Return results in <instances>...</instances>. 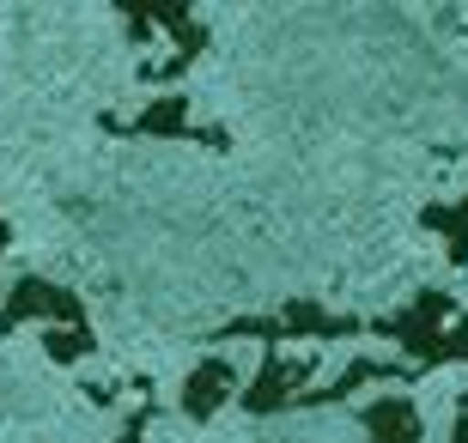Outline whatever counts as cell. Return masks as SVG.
Listing matches in <instances>:
<instances>
[{
    "instance_id": "13",
    "label": "cell",
    "mask_w": 468,
    "mask_h": 443,
    "mask_svg": "<svg viewBox=\"0 0 468 443\" xmlns=\"http://www.w3.org/2000/svg\"><path fill=\"white\" fill-rule=\"evenodd\" d=\"M6 237H13V231H6V213H0V256H6Z\"/></svg>"
},
{
    "instance_id": "11",
    "label": "cell",
    "mask_w": 468,
    "mask_h": 443,
    "mask_svg": "<svg viewBox=\"0 0 468 443\" xmlns=\"http://www.w3.org/2000/svg\"><path fill=\"white\" fill-rule=\"evenodd\" d=\"M153 419H158V395H153V383H146V395H140V407L128 413V426H122V438H116V443H146Z\"/></svg>"
},
{
    "instance_id": "8",
    "label": "cell",
    "mask_w": 468,
    "mask_h": 443,
    "mask_svg": "<svg viewBox=\"0 0 468 443\" xmlns=\"http://www.w3.org/2000/svg\"><path fill=\"white\" fill-rule=\"evenodd\" d=\"M359 431H365V443H420L426 419H420L414 395H378L371 407H359Z\"/></svg>"
},
{
    "instance_id": "2",
    "label": "cell",
    "mask_w": 468,
    "mask_h": 443,
    "mask_svg": "<svg viewBox=\"0 0 468 443\" xmlns=\"http://www.w3.org/2000/svg\"><path fill=\"white\" fill-rule=\"evenodd\" d=\"M122 25H128V37H158L153 43V61H140L134 79L140 86H176L183 73L207 55V18H195L189 6H122Z\"/></svg>"
},
{
    "instance_id": "1",
    "label": "cell",
    "mask_w": 468,
    "mask_h": 443,
    "mask_svg": "<svg viewBox=\"0 0 468 443\" xmlns=\"http://www.w3.org/2000/svg\"><path fill=\"white\" fill-rule=\"evenodd\" d=\"M365 334L396 341L401 364H414V371L468 364V310L456 304L444 286H426V291H414L401 310H389V316H371V322H365Z\"/></svg>"
},
{
    "instance_id": "7",
    "label": "cell",
    "mask_w": 468,
    "mask_h": 443,
    "mask_svg": "<svg viewBox=\"0 0 468 443\" xmlns=\"http://www.w3.org/2000/svg\"><path fill=\"white\" fill-rule=\"evenodd\" d=\"M238 395H243V371L231 364V353H213V358H201V364L183 376L176 407H183V419L207 426L213 413H226V401H238Z\"/></svg>"
},
{
    "instance_id": "9",
    "label": "cell",
    "mask_w": 468,
    "mask_h": 443,
    "mask_svg": "<svg viewBox=\"0 0 468 443\" xmlns=\"http://www.w3.org/2000/svg\"><path fill=\"white\" fill-rule=\"evenodd\" d=\"M420 225L444 243V261H451V268H468V195L438 201V206H420Z\"/></svg>"
},
{
    "instance_id": "5",
    "label": "cell",
    "mask_w": 468,
    "mask_h": 443,
    "mask_svg": "<svg viewBox=\"0 0 468 443\" xmlns=\"http://www.w3.org/2000/svg\"><path fill=\"white\" fill-rule=\"evenodd\" d=\"M316 371H323V353H268V358H261V371L250 376V389L238 395V407L256 413V419L304 407Z\"/></svg>"
},
{
    "instance_id": "10",
    "label": "cell",
    "mask_w": 468,
    "mask_h": 443,
    "mask_svg": "<svg viewBox=\"0 0 468 443\" xmlns=\"http://www.w3.org/2000/svg\"><path fill=\"white\" fill-rule=\"evenodd\" d=\"M43 353H49L55 364H80V358L98 353V334H91V328H43Z\"/></svg>"
},
{
    "instance_id": "12",
    "label": "cell",
    "mask_w": 468,
    "mask_h": 443,
    "mask_svg": "<svg viewBox=\"0 0 468 443\" xmlns=\"http://www.w3.org/2000/svg\"><path fill=\"white\" fill-rule=\"evenodd\" d=\"M451 443H468V389L456 395V419H451Z\"/></svg>"
},
{
    "instance_id": "4",
    "label": "cell",
    "mask_w": 468,
    "mask_h": 443,
    "mask_svg": "<svg viewBox=\"0 0 468 443\" xmlns=\"http://www.w3.org/2000/svg\"><path fill=\"white\" fill-rule=\"evenodd\" d=\"M110 140H189V146H207V153H226L231 134L226 128H207V121H195L189 98H146V110L134 116H98Z\"/></svg>"
},
{
    "instance_id": "3",
    "label": "cell",
    "mask_w": 468,
    "mask_h": 443,
    "mask_svg": "<svg viewBox=\"0 0 468 443\" xmlns=\"http://www.w3.org/2000/svg\"><path fill=\"white\" fill-rule=\"evenodd\" d=\"M365 334L359 316H341V310H323L316 298H286L280 310L268 316H238V322L213 328L207 341L226 346V341H261L268 353H286V341H311V346H329V341H353Z\"/></svg>"
},
{
    "instance_id": "6",
    "label": "cell",
    "mask_w": 468,
    "mask_h": 443,
    "mask_svg": "<svg viewBox=\"0 0 468 443\" xmlns=\"http://www.w3.org/2000/svg\"><path fill=\"white\" fill-rule=\"evenodd\" d=\"M25 322H43V328H91L86 304H80V291L55 286L43 273H25L13 291H6V304H0V341Z\"/></svg>"
}]
</instances>
